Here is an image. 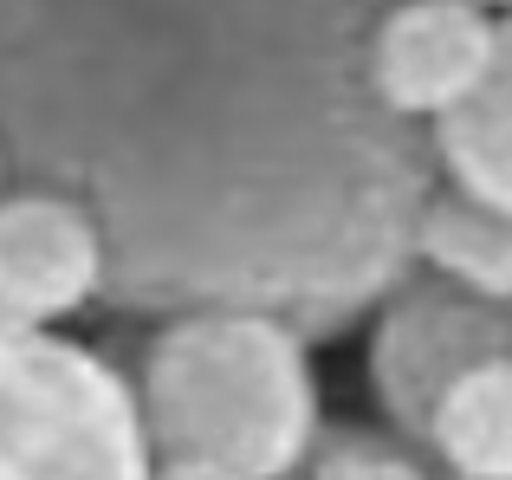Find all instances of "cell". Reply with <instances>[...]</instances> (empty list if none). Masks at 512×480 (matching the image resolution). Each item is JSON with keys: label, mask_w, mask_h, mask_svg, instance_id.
Returning <instances> with one entry per match:
<instances>
[{"label": "cell", "mask_w": 512, "mask_h": 480, "mask_svg": "<svg viewBox=\"0 0 512 480\" xmlns=\"http://www.w3.org/2000/svg\"><path fill=\"white\" fill-rule=\"evenodd\" d=\"M512 357V305H487L441 279H402L370 331V390L389 429L409 448H428V422L448 383L474 364Z\"/></svg>", "instance_id": "obj_4"}, {"label": "cell", "mask_w": 512, "mask_h": 480, "mask_svg": "<svg viewBox=\"0 0 512 480\" xmlns=\"http://www.w3.org/2000/svg\"><path fill=\"white\" fill-rule=\"evenodd\" d=\"M137 383L59 331L0 318V480H150Z\"/></svg>", "instance_id": "obj_3"}, {"label": "cell", "mask_w": 512, "mask_h": 480, "mask_svg": "<svg viewBox=\"0 0 512 480\" xmlns=\"http://www.w3.org/2000/svg\"><path fill=\"white\" fill-rule=\"evenodd\" d=\"M137 403L156 455L240 480H299L325 442L312 338L266 312H182L143 344Z\"/></svg>", "instance_id": "obj_2"}, {"label": "cell", "mask_w": 512, "mask_h": 480, "mask_svg": "<svg viewBox=\"0 0 512 480\" xmlns=\"http://www.w3.org/2000/svg\"><path fill=\"white\" fill-rule=\"evenodd\" d=\"M0 195H7V163H0Z\"/></svg>", "instance_id": "obj_13"}, {"label": "cell", "mask_w": 512, "mask_h": 480, "mask_svg": "<svg viewBox=\"0 0 512 480\" xmlns=\"http://www.w3.org/2000/svg\"><path fill=\"white\" fill-rule=\"evenodd\" d=\"M435 169L441 182L480 195L493 208H512V13H500V59L467 111H454L435 130Z\"/></svg>", "instance_id": "obj_9"}, {"label": "cell", "mask_w": 512, "mask_h": 480, "mask_svg": "<svg viewBox=\"0 0 512 480\" xmlns=\"http://www.w3.org/2000/svg\"><path fill=\"white\" fill-rule=\"evenodd\" d=\"M299 480H448V474L441 468L428 474L422 461L402 455V448L383 442V435H325Z\"/></svg>", "instance_id": "obj_10"}, {"label": "cell", "mask_w": 512, "mask_h": 480, "mask_svg": "<svg viewBox=\"0 0 512 480\" xmlns=\"http://www.w3.org/2000/svg\"><path fill=\"white\" fill-rule=\"evenodd\" d=\"M389 0H0V163L72 195L130 312L338 338L409 279L435 143L383 111Z\"/></svg>", "instance_id": "obj_1"}, {"label": "cell", "mask_w": 512, "mask_h": 480, "mask_svg": "<svg viewBox=\"0 0 512 480\" xmlns=\"http://www.w3.org/2000/svg\"><path fill=\"white\" fill-rule=\"evenodd\" d=\"M480 7H493V13H512V0H480Z\"/></svg>", "instance_id": "obj_12"}, {"label": "cell", "mask_w": 512, "mask_h": 480, "mask_svg": "<svg viewBox=\"0 0 512 480\" xmlns=\"http://www.w3.org/2000/svg\"><path fill=\"white\" fill-rule=\"evenodd\" d=\"M150 480H240L227 468H214V461H175V455H156V474Z\"/></svg>", "instance_id": "obj_11"}, {"label": "cell", "mask_w": 512, "mask_h": 480, "mask_svg": "<svg viewBox=\"0 0 512 480\" xmlns=\"http://www.w3.org/2000/svg\"><path fill=\"white\" fill-rule=\"evenodd\" d=\"M500 59V13L480 0H389L370 33V85L389 117L435 137Z\"/></svg>", "instance_id": "obj_5"}, {"label": "cell", "mask_w": 512, "mask_h": 480, "mask_svg": "<svg viewBox=\"0 0 512 480\" xmlns=\"http://www.w3.org/2000/svg\"><path fill=\"white\" fill-rule=\"evenodd\" d=\"M415 266L487 305H512V208L441 182L415 221Z\"/></svg>", "instance_id": "obj_7"}, {"label": "cell", "mask_w": 512, "mask_h": 480, "mask_svg": "<svg viewBox=\"0 0 512 480\" xmlns=\"http://www.w3.org/2000/svg\"><path fill=\"white\" fill-rule=\"evenodd\" d=\"M98 299H111V247L91 208L26 182L0 195V318L59 331Z\"/></svg>", "instance_id": "obj_6"}, {"label": "cell", "mask_w": 512, "mask_h": 480, "mask_svg": "<svg viewBox=\"0 0 512 480\" xmlns=\"http://www.w3.org/2000/svg\"><path fill=\"white\" fill-rule=\"evenodd\" d=\"M422 455L448 480H512V357L474 364L448 383Z\"/></svg>", "instance_id": "obj_8"}]
</instances>
